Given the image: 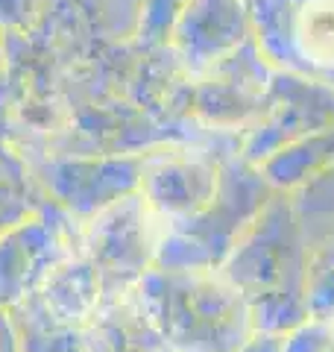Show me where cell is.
Listing matches in <instances>:
<instances>
[{"label": "cell", "instance_id": "52a82bcc", "mask_svg": "<svg viewBox=\"0 0 334 352\" xmlns=\"http://www.w3.org/2000/svg\"><path fill=\"white\" fill-rule=\"evenodd\" d=\"M296 41L314 65H334V0H302L296 6Z\"/></svg>", "mask_w": 334, "mask_h": 352}, {"label": "cell", "instance_id": "ba28073f", "mask_svg": "<svg viewBox=\"0 0 334 352\" xmlns=\"http://www.w3.org/2000/svg\"><path fill=\"white\" fill-rule=\"evenodd\" d=\"M12 317L18 323L24 352H97L88 329L53 326L24 311H12Z\"/></svg>", "mask_w": 334, "mask_h": 352}, {"label": "cell", "instance_id": "7a4b0ae2", "mask_svg": "<svg viewBox=\"0 0 334 352\" xmlns=\"http://www.w3.org/2000/svg\"><path fill=\"white\" fill-rule=\"evenodd\" d=\"M162 232L164 223L141 194H132L80 223V250L94 264L106 302L132 294L155 267Z\"/></svg>", "mask_w": 334, "mask_h": 352}, {"label": "cell", "instance_id": "8fae6325", "mask_svg": "<svg viewBox=\"0 0 334 352\" xmlns=\"http://www.w3.org/2000/svg\"><path fill=\"white\" fill-rule=\"evenodd\" d=\"M6 80V32L0 30V88H3Z\"/></svg>", "mask_w": 334, "mask_h": 352}, {"label": "cell", "instance_id": "8992f818", "mask_svg": "<svg viewBox=\"0 0 334 352\" xmlns=\"http://www.w3.org/2000/svg\"><path fill=\"white\" fill-rule=\"evenodd\" d=\"M44 206H50V200L32 176L30 162L0 141V232Z\"/></svg>", "mask_w": 334, "mask_h": 352}, {"label": "cell", "instance_id": "6da1fadb", "mask_svg": "<svg viewBox=\"0 0 334 352\" xmlns=\"http://www.w3.org/2000/svg\"><path fill=\"white\" fill-rule=\"evenodd\" d=\"M147 150L141 153H41L30 156V170L47 200L76 223L138 194Z\"/></svg>", "mask_w": 334, "mask_h": 352}, {"label": "cell", "instance_id": "277c9868", "mask_svg": "<svg viewBox=\"0 0 334 352\" xmlns=\"http://www.w3.org/2000/svg\"><path fill=\"white\" fill-rule=\"evenodd\" d=\"M138 194L162 223L199 214L217 194V173L199 159L179 153H150Z\"/></svg>", "mask_w": 334, "mask_h": 352}, {"label": "cell", "instance_id": "30bf717a", "mask_svg": "<svg viewBox=\"0 0 334 352\" xmlns=\"http://www.w3.org/2000/svg\"><path fill=\"white\" fill-rule=\"evenodd\" d=\"M0 352H24L18 323L6 305H0Z\"/></svg>", "mask_w": 334, "mask_h": 352}, {"label": "cell", "instance_id": "5b68a950", "mask_svg": "<svg viewBox=\"0 0 334 352\" xmlns=\"http://www.w3.org/2000/svg\"><path fill=\"white\" fill-rule=\"evenodd\" d=\"M103 302L106 294L94 264L88 261L82 250H76L74 256H68L50 273V279L41 285V291L24 305H18L15 311L32 314L53 326L85 329L100 314Z\"/></svg>", "mask_w": 334, "mask_h": 352}, {"label": "cell", "instance_id": "3957f363", "mask_svg": "<svg viewBox=\"0 0 334 352\" xmlns=\"http://www.w3.org/2000/svg\"><path fill=\"white\" fill-rule=\"evenodd\" d=\"M80 250V223L53 203L0 232V305L32 300L59 264Z\"/></svg>", "mask_w": 334, "mask_h": 352}, {"label": "cell", "instance_id": "9c48e42d", "mask_svg": "<svg viewBox=\"0 0 334 352\" xmlns=\"http://www.w3.org/2000/svg\"><path fill=\"white\" fill-rule=\"evenodd\" d=\"M47 0H0V30L3 32H30L41 21Z\"/></svg>", "mask_w": 334, "mask_h": 352}]
</instances>
